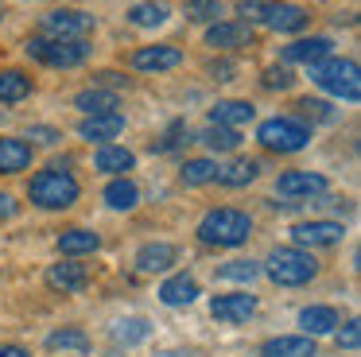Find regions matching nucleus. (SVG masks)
<instances>
[{
    "instance_id": "f257e3e1",
    "label": "nucleus",
    "mask_w": 361,
    "mask_h": 357,
    "mask_svg": "<svg viewBox=\"0 0 361 357\" xmlns=\"http://www.w3.org/2000/svg\"><path fill=\"white\" fill-rule=\"evenodd\" d=\"M252 233V217L241 210H210V214L198 222V241L202 245H218V248H237L245 245Z\"/></svg>"
},
{
    "instance_id": "f03ea898",
    "label": "nucleus",
    "mask_w": 361,
    "mask_h": 357,
    "mask_svg": "<svg viewBox=\"0 0 361 357\" xmlns=\"http://www.w3.org/2000/svg\"><path fill=\"white\" fill-rule=\"evenodd\" d=\"M311 82L319 90L334 93L342 101H357L361 97V70L353 59H322L311 66Z\"/></svg>"
},
{
    "instance_id": "7ed1b4c3",
    "label": "nucleus",
    "mask_w": 361,
    "mask_h": 357,
    "mask_svg": "<svg viewBox=\"0 0 361 357\" xmlns=\"http://www.w3.org/2000/svg\"><path fill=\"white\" fill-rule=\"evenodd\" d=\"M27 194H32V202L43 210H66V206L78 202V178L66 175L63 167H51V171H39V175L27 183Z\"/></svg>"
},
{
    "instance_id": "20e7f679",
    "label": "nucleus",
    "mask_w": 361,
    "mask_h": 357,
    "mask_svg": "<svg viewBox=\"0 0 361 357\" xmlns=\"http://www.w3.org/2000/svg\"><path fill=\"white\" fill-rule=\"evenodd\" d=\"M24 51H27V59L43 62V66H63V70L82 66V62L90 59L86 39H43V35H35V39H27Z\"/></svg>"
},
{
    "instance_id": "39448f33",
    "label": "nucleus",
    "mask_w": 361,
    "mask_h": 357,
    "mask_svg": "<svg viewBox=\"0 0 361 357\" xmlns=\"http://www.w3.org/2000/svg\"><path fill=\"white\" fill-rule=\"evenodd\" d=\"M264 272L280 287H299V284H307V279H314L319 264H314V256L303 253V248H276V253L268 256V268Z\"/></svg>"
},
{
    "instance_id": "423d86ee",
    "label": "nucleus",
    "mask_w": 361,
    "mask_h": 357,
    "mask_svg": "<svg viewBox=\"0 0 361 357\" xmlns=\"http://www.w3.org/2000/svg\"><path fill=\"white\" fill-rule=\"evenodd\" d=\"M257 140L268 152H299L311 140V128L303 121H295V116H272V121H264L257 128Z\"/></svg>"
},
{
    "instance_id": "0eeeda50",
    "label": "nucleus",
    "mask_w": 361,
    "mask_h": 357,
    "mask_svg": "<svg viewBox=\"0 0 361 357\" xmlns=\"http://www.w3.org/2000/svg\"><path fill=\"white\" fill-rule=\"evenodd\" d=\"M43 39H86L94 31V16L74 12V8H59V12H47L39 20Z\"/></svg>"
},
{
    "instance_id": "6e6552de",
    "label": "nucleus",
    "mask_w": 361,
    "mask_h": 357,
    "mask_svg": "<svg viewBox=\"0 0 361 357\" xmlns=\"http://www.w3.org/2000/svg\"><path fill=\"white\" fill-rule=\"evenodd\" d=\"M210 315L218 318V322H249L252 315H257V299L252 295H214L210 299Z\"/></svg>"
},
{
    "instance_id": "1a4fd4ad",
    "label": "nucleus",
    "mask_w": 361,
    "mask_h": 357,
    "mask_svg": "<svg viewBox=\"0 0 361 357\" xmlns=\"http://www.w3.org/2000/svg\"><path fill=\"white\" fill-rule=\"evenodd\" d=\"M322 190H326V178L319 171H288L276 183V194H283V198H314Z\"/></svg>"
},
{
    "instance_id": "9d476101",
    "label": "nucleus",
    "mask_w": 361,
    "mask_h": 357,
    "mask_svg": "<svg viewBox=\"0 0 361 357\" xmlns=\"http://www.w3.org/2000/svg\"><path fill=\"white\" fill-rule=\"evenodd\" d=\"M183 62L179 47L171 43H156V47H140V51H133V66L136 70H175Z\"/></svg>"
},
{
    "instance_id": "9b49d317",
    "label": "nucleus",
    "mask_w": 361,
    "mask_h": 357,
    "mask_svg": "<svg viewBox=\"0 0 361 357\" xmlns=\"http://www.w3.org/2000/svg\"><path fill=\"white\" fill-rule=\"evenodd\" d=\"M342 225L338 222H303V225H295L291 229V237H295V245H311V248H319V245H338L342 241Z\"/></svg>"
},
{
    "instance_id": "f8f14e48",
    "label": "nucleus",
    "mask_w": 361,
    "mask_h": 357,
    "mask_svg": "<svg viewBox=\"0 0 361 357\" xmlns=\"http://www.w3.org/2000/svg\"><path fill=\"white\" fill-rule=\"evenodd\" d=\"M125 132V116L113 109V113H94V116H86V121L78 124V136L82 140H113V136H121Z\"/></svg>"
},
{
    "instance_id": "ddd939ff",
    "label": "nucleus",
    "mask_w": 361,
    "mask_h": 357,
    "mask_svg": "<svg viewBox=\"0 0 361 357\" xmlns=\"http://www.w3.org/2000/svg\"><path fill=\"white\" fill-rule=\"evenodd\" d=\"M330 39L326 35H311V39H295V43L283 47V59L288 62H307V66H314V62L330 59Z\"/></svg>"
},
{
    "instance_id": "4468645a",
    "label": "nucleus",
    "mask_w": 361,
    "mask_h": 357,
    "mask_svg": "<svg viewBox=\"0 0 361 357\" xmlns=\"http://www.w3.org/2000/svg\"><path fill=\"white\" fill-rule=\"evenodd\" d=\"M32 167V144L16 136H0V171L4 175H20Z\"/></svg>"
},
{
    "instance_id": "2eb2a0df",
    "label": "nucleus",
    "mask_w": 361,
    "mask_h": 357,
    "mask_svg": "<svg viewBox=\"0 0 361 357\" xmlns=\"http://www.w3.org/2000/svg\"><path fill=\"white\" fill-rule=\"evenodd\" d=\"M47 284L55 287V291H82V287L90 284V268H86V264H74V260L51 264V268H47Z\"/></svg>"
},
{
    "instance_id": "dca6fc26",
    "label": "nucleus",
    "mask_w": 361,
    "mask_h": 357,
    "mask_svg": "<svg viewBox=\"0 0 361 357\" xmlns=\"http://www.w3.org/2000/svg\"><path fill=\"white\" fill-rule=\"evenodd\" d=\"M206 43L221 47V51H229V47H249L252 31H249V23H241V20H226V23H214V28L206 31Z\"/></svg>"
},
{
    "instance_id": "f3484780",
    "label": "nucleus",
    "mask_w": 361,
    "mask_h": 357,
    "mask_svg": "<svg viewBox=\"0 0 361 357\" xmlns=\"http://www.w3.org/2000/svg\"><path fill=\"white\" fill-rule=\"evenodd\" d=\"M171 264H175V245H167V241H152V245H144L140 253H136V268L148 272V276L167 272Z\"/></svg>"
},
{
    "instance_id": "a211bd4d",
    "label": "nucleus",
    "mask_w": 361,
    "mask_h": 357,
    "mask_svg": "<svg viewBox=\"0 0 361 357\" xmlns=\"http://www.w3.org/2000/svg\"><path fill=\"white\" fill-rule=\"evenodd\" d=\"M252 116H257V109H252L249 101H218V105L210 109V124H221V128H241Z\"/></svg>"
},
{
    "instance_id": "6ab92c4d",
    "label": "nucleus",
    "mask_w": 361,
    "mask_h": 357,
    "mask_svg": "<svg viewBox=\"0 0 361 357\" xmlns=\"http://www.w3.org/2000/svg\"><path fill=\"white\" fill-rule=\"evenodd\" d=\"M264 23L272 31H303L307 28V12L299 4H268V16H264Z\"/></svg>"
},
{
    "instance_id": "aec40b11",
    "label": "nucleus",
    "mask_w": 361,
    "mask_h": 357,
    "mask_svg": "<svg viewBox=\"0 0 361 357\" xmlns=\"http://www.w3.org/2000/svg\"><path fill=\"white\" fill-rule=\"evenodd\" d=\"M136 155L128 152V147H117V144H102L94 155V167L105 171V175H121V171H133Z\"/></svg>"
},
{
    "instance_id": "412c9836",
    "label": "nucleus",
    "mask_w": 361,
    "mask_h": 357,
    "mask_svg": "<svg viewBox=\"0 0 361 357\" xmlns=\"http://www.w3.org/2000/svg\"><path fill=\"white\" fill-rule=\"evenodd\" d=\"M159 299H164L167 307H187V303L198 299V284L190 276H171V279H164V287H159Z\"/></svg>"
},
{
    "instance_id": "4be33fe9",
    "label": "nucleus",
    "mask_w": 361,
    "mask_h": 357,
    "mask_svg": "<svg viewBox=\"0 0 361 357\" xmlns=\"http://www.w3.org/2000/svg\"><path fill=\"white\" fill-rule=\"evenodd\" d=\"M102 248V237L90 229H66L59 233V253L63 256H86V253H97Z\"/></svg>"
},
{
    "instance_id": "5701e85b",
    "label": "nucleus",
    "mask_w": 361,
    "mask_h": 357,
    "mask_svg": "<svg viewBox=\"0 0 361 357\" xmlns=\"http://www.w3.org/2000/svg\"><path fill=\"white\" fill-rule=\"evenodd\" d=\"M260 357H314V341L311 338H272L260 346Z\"/></svg>"
},
{
    "instance_id": "b1692460",
    "label": "nucleus",
    "mask_w": 361,
    "mask_h": 357,
    "mask_svg": "<svg viewBox=\"0 0 361 357\" xmlns=\"http://www.w3.org/2000/svg\"><path fill=\"white\" fill-rule=\"evenodd\" d=\"M299 326L307 330V338H314V334H330L338 326V310L334 307H307V310H299Z\"/></svg>"
},
{
    "instance_id": "393cba45",
    "label": "nucleus",
    "mask_w": 361,
    "mask_h": 357,
    "mask_svg": "<svg viewBox=\"0 0 361 357\" xmlns=\"http://www.w3.org/2000/svg\"><path fill=\"white\" fill-rule=\"evenodd\" d=\"M27 93H32V78H27L24 70H4V74H0V101H4V105H16Z\"/></svg>"
},
{
    "instance_id": "a878e982",
    "label": "nucleus",
    "mask_w": 361,
    "mask_h": 357,
    "mask_svg": "<svg viewBox=\"0 0 361 357\" xmlns=\"http://www.w3.org/2000/svg\"><path fill=\"white\" fill-rule=\"evenodd\" d=\"M257 175H260L257 159H233L229 167H218V183L221 186H249Z\"/></svg>"
},
{
    "instance_id": "bb28decb",
    "label": "nucleus",
    "mask_w": 361,
    "mask_h": 357,
    "mask_svg": "<svg viewBox=\"0 0 361 357\" xmlns=\"http://www.w3.org/2000/svg\"><path fill=\"white\" fill-rule=\"evenodd\" d=\"M74 105H78L86 116L113 113V109H117V93H109V90H82L78 97H74Z\"/></svg>"
},
{
    "instance_id": "cd10ccee",
    "label": "nucleus",
    "mask_w": 361,
    "mask_h": 357,
    "mask_svg": "<svg viewBox=\"0 0 361 357\" xmlns=\"http://www.w3.org/2000/svg\"><path fill=\"white\" fill-rule=\"evenodd\" d=\"M105 202H109L113 210H133L136 202H140V190H136L133 178H113V183L105 186Z\"/></svg>"
},
{
    "instance_id": "c85d7f7f",
    "label": "nucleus",
    "mask_w": 361,
    "mask_h": 357,
    "mask_svg": "<svg viewBox=\"0 0 361 357\" xmlns=\"http://www.w3.org/2000/svg\"><path fill=\"white\" fill-rule=\"evenodd\" d=\"M167 8L159 4V0H148V4H133L128 8V23H136V28H159V23H167Z\"/></svg>"
},
{
    "instance_id": "c756f323",
    "label": "nucleus",
    "mask_w": 361,
    "mask_h": 357,
    "mask_svg": "<svg viewBox=\"0 0 361 357\" xmlns=\"http://www.w3.org/2000/svg\"><path fill=\"white\" fill-rule=\"evenodd\" d=\"M198 140H202L210 152H233V147L241 144V132H237V128H221V124H210Z\"/></svg>"
},
{
    "instance_id": "7c9ffc66",
    "label": "nucleus",
    "mask_w": 361,
    "mask_h": 357,
    "mask_svg": "<svg viewBox=\"0 0 361 357\" xmlns=\"http://www.w3.org/2000/svg\"><path fill=\"white\" fill-rule=\"evenodd\" d=\"M218 178V163L214 159H187L183 163V183L187 186H202V183H214Z\"/></svg>"
},
{
    "instance_id": "2f4dec72",
    "label": "nucleus",
    "mask_w": 361,
    "mask_h": 357,
    "mask_svg": "<svg viewBox=\"0 0 361 357\" xmlns=\"http://www.w3.org/2000/svg\"><path fill=\"white\" fill-rule=\"evenodd\" d=\"M152 334L148 318H121L117 326H113V338L125 341V346H136V341H144Z\"/></svg>"
},
{
    "instance_id": "473e14b6",
    "label": "nucleus",
    "mask_w": 361,
    "mask_h": 357,
    "mask_svg": "<svg viewBox=\"0 0 361 357\" xmlns=\"http://www.w3.org/2000/svg\"><path fill=\"white\" fill-rule=\"evenodd\" d=\"M260 276V264L252 260H229L218 268V279H229V284H252Z\"/></svg>"
},
{
    "instance_id": "72a5a7b5",
    "label": "nucleus",
    "mask_w": 361,
    "mask_h": 357,
    "mask_svg": "<svg viewBox=\"0 0 361 357\" xmlns=\"http://www.w3.org/2000/svg\"><path fill=\"white\" fill-rule=\"evenodd\" d=\"M47 346L51 349H74V353H86L90 338L82 330H55V334H47Z\"/></svg>"
},
{
    "instance_id": "f704fd0d",
    "label": "nucleus",
    "mask_w": 361,
    "mask_h": 357,
    "mask_svg": "<svg viewBox=\"0 0 361 357\" xmlns=\"http://www.w3.org/2000/svg\"><path fill=\"white\" fill-rule=\"evenodd\" d=\"M187 20H195V23H210V20H218L221 16V0H187Z\"/></svg>"
},
{
    "instance_id": "c9c22d12",
    "label": "nucleus",
    "mask_w": 361,
    "mask_h": 357,
    "mask_svg": "<svg viewBox=\"0 0 361 357\" xmlns=\"http://www.w3.org/2000/svg\"><path fill=\"white\" fill-rule=\"evenodd\" d=\"M291 82H295V74H291L288 66H268L264 70V85H268V90H291Z\"/></svg>"
},
{
    "instance_id": "e433bc0d",
    "label": "nucleus",
    "mask_w": 361,
    "mask_h": 357,
    "mask_svg": "<svg viewBox=\"0 0 361 357\" xmlns=\"http://www.w3.org/2000/svg\"><path fill=\"white\" fill-rule=\"evenodd\" d=\"M338 346H342V349H357L361 346V322H357V318H350V322L338 330Z\"/></svg>"
},
{
    "instance_id": "4c0bfd02",
    "label": "nucleus",
    "mask_w": 361,
    "mask_h": 357,
    "mask_svg": "<svg viewBox=\"0 0 361 357\" xmlns=\"http://www.w3.org/2000/svg\"><path fill=\"white\" fill-rule=\"evenodd\" d=\"M237 12H241V23L264 20V16H268V0H241V4H237Z\"/></svg>"
},
{
    "instance_id": "58836bf2",
    "label": "nucleus",
    "mask_w": 361,
    "mask_h": 357,
    "mask_svg": "<svg viewBox=\"0 0 361 357\" xmlns=\"http://www.w3.org/2000/svg\"><path fill=\"white\" fill-rule=\"evenodd\" d=\"M299 109H303L311 121H334V109H330L326 101H311V97H307V101H299Z\"/></svg>"
},
{
    "instance_id": "ea45409f",
    "label": "nucleus",
    "mask_w": 361,
    "mask_h": 357,
    "mask_svg": "<svg viewBox=\"0 0 361 357\" xmlns=\"http://www.w3.org/2000/svg\"><path fill=\"white\" fill-rule=\"evenodd\" d=\"M16 210H20V202L12 198L8 190H0V222H8V217H16Z\"/></svg>"
},
{
    "instance_id": "a19ab883",
    "label": "nucleus",
    "mask_w": 361,
    "mask_h": 357,
    "mask_svg": "<svg viewBox=\"0 0 361 357\" xmlns=\"http://www.w3.org/2000/svg\"><path fill=\"white\" fill-rule=\"evenodd\" d=\"M27 136H32V140H39V144H59V140H63L55 128H43V124H35V128L27 132Z\"/></svg>"
},
{
    "instance_id": "79ce46f5",
    "label": "nucleus",
    "mask_w": 361,
    "mask_h": 357,
    "mask_svg": "<svg viewBox=\"0 0 361 357\" xmlns=\"http://www.w3.org/2000/svg\"><path fill=\"white\" fill-rule=\"evenodd\" d=\"M0 357H32V353L20 349V346H0Z\"/></svg>"
},
{
    "instance_id": "37998d69",
    "label": "nucleus",
    "mask_w": 361,
    "mask_h": 357,
    "mask_svg": "<svg viewBox=\"0 0 361 357\" xmlns=\"http://www.w3.org/2000/svg\"><path fill=\"white\" fill-rule=\"evenodd\" d=\"M214 74H221V82H229V74H233V66H229V62H218V66H214Z\"/></svg>"
},
{
    "instance_id": "c03bdc74",
    "label": "nucleus",
    "mask_w": 361,
    "mask_h": 357,
    "mask_svg": "<svg viewBox=\"0 0 361 357\" xmlns=\"http://www.w3.org/2000/svg\"><path fill=\"white\" fill-rule=\"evenodd\" d=\"M0 20H4V12H0Z\"/></svg>"
}]
</instances>
